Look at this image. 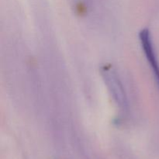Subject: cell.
I'll return each mask as SVG.
<instances>
[{
  "label": "cell",
  "mask_w": 159,
  "mask_h": 159,
  "mask_svg": "<svg viewBox=\"0 0 159 159\" xmlns=\"http://www.w3.org/2000/svg\"><path fill=\"white\" fill-rule=\"evenodd\" d=\"M100 72L113 101L120 113L125 114L128 112V101L117 72L111 65H104L101 67Z\"/></svg>",
  "instance_id": "1"
},
{
  "label": "cell",
  "mask_w": 159,
  "mask_h": 159,
  "mask_svg": "<svg viewBox=\"0 0 159 159\" xmlns=\"http://www.w3.org/2000/svg\"><path fill=\"white\" fill-rule=\"evenodd\" d=\"M139 39L142 49L145 54L148 62L153 71L154 77L159 89V61L154 48L153 40L150 30L146 28L141 30L139 33Z\"/></svg>",
  "instance_id": "2"
}]
</instances>
